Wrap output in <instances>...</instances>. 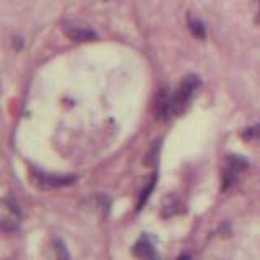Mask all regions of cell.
Wrapping results in <instances>:
<instances>
[{"mask_svg": "<svg viewBox=\"0 0 260 260\" xmlns=\"http://www.w3.org/2000/svg\"><path fill=\"white\" fill-rule=\"evenodd\" d=\"M154 181H156V179H153V181L148 184V187H146V189L143 190V193H142V200H140V203H138V207H142L143 203H145V200L148 199V195H150V192L154 189Z\"/></svg>", "mask_w": 260, "mask_h": 260, "instance_id": "52a82bcc", "label": "cell"}, {"mask_svg": "<svg viewBox=\"0 0 260 260\" xmlns=\"http://www.w3.org/2000/svg\"><path fill=\"white\" fill-rule=\"evenodd\" d=\"M177 260H190V255H189V254H182Z\"/></svg>", "mask_w": 260, "mask_h": 260, "instance_id": "ba28073f", "label": "cell"}, {"mask_svg": "<svg viewBox=\"0 0 260 260\" xmlns=\"http://www.w3.org/2000/svg\"><path fill=\"white\" fill-rule=\"evenodd\" d=\"M21 224V213L12 200H0V231L15 233Z\"/></svg>", "mask_w": 260, "mask_h": 260, "instance_id": "7a4b0ae2", "label": "cell"}, {"mask_svg": "<svg viewBox=\"0 0 260 260\" xmlns=\"http://www.w3.org/2000/svg\"><path fill=\"white\" fill-rule=\"evenodd\" d=\"M189 29L190 32L199 39H205L207 31H205V24L197 18H189Z\"/></svg>", "mask_w": 260, "mask_h": 260, "instance_id": "8992f818", "label": "cell"}, {"mask_svg": "<svg viewBox=\"0 0 260 260\" xmlns=\"http://www.w3.org/2000/svg\"><path fill=\"white\" fill-rule=\"evenodd\" d=\"M36 184L44 187V189H55V187L69 185L75 181V176H52L44 173H35Z\"/></svg>", "mask_w": 260, "mask_h": 260, "instance_id": "3957f363", "label": "cell"}, {"mask_svg": "<svg viewBox=\"0 0 260 260\" xmlns=\"http://www.w3.org/2000/svg\"><path fill=\"white\" fill-rule=\"evenodd\" d=\"M200 86V78L197 75H187L184 77V80L181 81V85L176 89L174 96H171V116H181L182 112H185V109L189 108V104L192 101V98L195 94V91Z\"/></svg>", "mask_w": 260, "mask_h": 260, "instance_id": "6da1fadb", "label": "cell"}, {"mask_svg": "<svg viewBox=\"0 0 260 260\" xmlns=\"http://www.w3.org/2000/svg\"><path fill=\"white\" fill-rule=\"evenodd\" d=\"M63 32L73 41H93L96 39V35L88 28L83 26H75V24H67L63 26Z\"/></svg>", "mask_w": 260, "mask_h": 260, "instance_id": "5b68a950", "label": "cell"}, {"mask_svg": "<svg viewBox=\"0 0 260 260\" xmlns=\"http://www.w3.org/2000/svg\"><path fill=\"white\" fill-rule=\"evenodd\" d=\"M135 255L140 260H159V255L148 238H142L135 244Z\"/></svg>", "mask_w": 260, "mask_h": 260, "instance_id": "277c9868", "label": "cell"}]
</instances>
